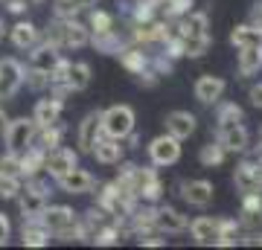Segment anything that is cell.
I'll return each mask as SVG.
<instances>
[{
  "label": "cell",
  "mask_w": 262,
  "mask_h": 250,
  "mask_svg": "<svg viewBox=\"0 0 262 250\" xmlns=\"http://www.w3.org/2000/svg\"><path fill=\"white\" fill-rule=\"evenodd\" d=\"M38 221L50 230V236H58V239H64V241H82L79 215H76L70 207H64V204H56V207L47 204V210L41 213Z\"/></svg>",
  "instance_id": "6da1fadb"
},
{
  "label": "cell",
  "mask_w": 262,
  "mask_h": 250,
  "mask_svg": "<svg viewBox=\"0 0 262 250\" xmlns=\"http://www.w3.org/2000/svg\"><path fill=\"white\" fill-rule=\"evenodd\" d=\"M47 198H50V186L41 180V177H29L27 180V189L20 186L18 192V207H20V215L24 221H38L41 213L47 210Z\"/></svg>",
  "instance_id": "7a4b0ae2"
},
{
  "label": "cell",
  "mask_w": 262,
  "mask_h": 250,
  "mask_svg": "<svg viewBox=\"0 0 262 250\" xmlns=\"http://www.w3.org/2000/svg\"><path fill=\"white\" fill-rule=\"evenodd\" d=\"M131 189H134L140 204H158L160 198H163V177H160V172L155 166H137L134 163Z\"/></svg>",
  "instance_id": "3957f363"
},
{
  "label": "cell",
  "mask_w": 262,
  "mask_h": 250,
  "mask_svg": "<svg viewBox=\"0 0 262 250\" xmlns=\"http://www.w3.org/2000/svg\"><path fill=\"white\" fill-rule=\"evenodd\" d=\"M35 120L32 117H18V120H6L3 125V143H6V151L12 154H20V151H27L32 146V140H35Z\"/></svg>",
  "instance_id": "277c9868"
},
{
  "label": "cell",
  "mask_w": 262,
  "mask_h": 250,
  "mask_svg": "<svg viewBox=\"0 0 262 250\" xmlns=\"http://www.w3.org/2000/svg\"><path fill=\"white\" fill-rule=\"evenodd\" d=\"M99 128H102L105 137L125 140L134 131V111L128 105H111L108 111L99 113Z\"/></svg>",
  "instance_id": "5b68a950"
},
{
  "label": "cell",
  "mask_w": 262,
  "mask_h": 250,
  "mask_svg": "<svg viewBox=\"0 0 262 250\" xmlns=\"http://www.w3.org/2000/svg\"><path fill=\"white\" fill-rule=\"evenodd\" d=\"M149 160L151 166L158 169H166V166H175L181 160V140L172 137V134H160V137H155L149 143Z\"/></svg>",
  "instance_id": "8992f818"
},
{
  "label": "cell",
  "mask_w": 262,
  "mask_h": 250,
  "mask_svg": "<svg viewBox=\"0 0 262 250\" xmlns=\"http://www.w3.org/2000/svg\"><path fill=\"white\" fill-rule=\"evenodd\" d=\"M189 227V218L181 210H175V207H155V230L163 233V236H178V233H187Z\"/></svg>",
  "instance_id": "52a82bcc"
},
{
  "label": "cell",
  "mask_w": 262,
  "mask_h": 250,
  "mask_svg": "<svg viewBox=\"0 0 262 250\" xmlns=\"http://www.w3.org/2000/svg\"><path fill=\"white\" fill-rule=\"evenodd\" d=\"M56 184H58V189L67 192V195H88V192L96 189V177L91 175L88 169L73 166L70 172H64L61 177H56Z\"/></svg>",
  "instance_id": "ba28073f"
},
{
  "label": "cell",
  "mask_w": 262,
  "mask_h": 250,
  "mask_svg": "<svg viewBox=\"0 0 262 250\" xmlns=\"http://www.w3.org/2000/svg\"><path fill=\"white\" fill-rule=\"evenodd\" d=\"M24 84V64L18 58H0V99H12Z\"/></svg>",
  "instance_id": "9c48e42d"
},
{
  "label": "cell",
  "mask_w": 262,
  "mask_h": 250,
  "mask_svg": "<svg viewBox=\"0 0 262 250\" xmlns=\"http://www.w3.org/2000/svg\"><path fill=\"white\" fill-rule=\"evenodd\" d=\"M73 166H79V151H73V148H67V146L53 148V151H47V157H44V172L50 177H61Z\"/></svg>",
  "instance_id": "30bf717a"
},
{
  "label": "cell",
  "mask_w": 262,
  "mask_h": 250,
  "mask_svg": "<svg viewBox=\"0 0 262 250\" xmlns=\"http://www.w3.org/2000/svg\"><path fill=\"white\" fill-rule=\"evenodd\" d=\"M91 154H94L96 163H102V166H117V163H122L125 146H122V140L99 134V137L94 140V146H91Z\"/></svg>",
  "instance_id": "8fae6325"
},
{
  "label": "cell",
  "mask_w": 262,
  "mask_h": 250,
  "mask_svg": "<svg viewBox=\"0 0 262 250\" xmlns=\"http://www.w3.org/2000/svg\"><path fill=\"white\" fill-rule=\"evenodd\" d=\"M213 184L210 180H204V177H198V180H184L181 184V198L187 201L189 207H198V210H204V207L213 204Z\"/></svg>",
  "instance_id": "7c38bea8"
},
{
  "label": "cell",
  "mask_w": 262,
  "mask_h": 250,
  "mask_svg": "<svg viewBox=\"0 0 262 250\" xmlns=\"http://www.w3.org/2000/svg\"><path fill=\"white\" fill-rule=\"evenodd\" d=\"M61 61V53H58L56 44H50V41H41V44L32 47V53H29V67L32 70H41V73H53L56 64Z\"/></svg>",
  "instance_id": "4fadbf2b"
},
{
  "label": "cell",
  "mask_w": 262,
  "mask_h": 250,
  "mask_svg": "<svg viewBox=\"0 0 262 250\" xmlns=\"http://www.w3.org/2000/svg\"><path fill=\"white\" fill-rule=\"evenodd\" d=\"M227 82L222 79V76H213V73H204L201 79L195 82V87H192V93H195V99L201 105H215L219 99H222V93H225Z\"/></svg>",
  "instance_id": "5bb4252c"
},
{
  "label": "cell",
  "mask_w": 262,
  "mask_h": 250,
  "mask_svg": "<svg viewBox=\"0 0 262 250\" xmlns=\"http://www.w3.org/2000/svg\"><path fill=\"white\" fill-rule=\"evenodd\" d=\"M219 143H222V148H225L227 154H245L251 148V134L239 122V125H230V128L219 131Z\"/></svg>",
  "instance_id": "9a60e30c"
},
{
  "label": "cell",
  "mask_w": 262,
  "mask_h": 250,
  "mask_svg": "<svg viewBox=\"0 0 262 250\" xmlns=\"http://www.w3.org/2000/svg\"><path fill=\"white\" fill-rule=\"evenodd\" d=\"M99 113H102V111L84 113V120L79 122V128H76V146H79V151H82V154H91L94 140L102 134V128H99Z\"/></svg>",
  "instance_id": "2e32d148"
},
{
  "label": "cell",
  "mask_w": 262,
  "mask_h": 250,
  "mask_svg": "<svg viewBox=\"0 0 262 250\" xmlns=\"http://www.w3.org/2000/svg\"><path fill=\"white\" fill-rule=\"evenodd\" d=\"M187 230L192 233L195 244H201V247H210V244H213V247H215V236H219V218L198 215V218H192V221H189Z\"/></svg>",
  "instance_id": "e0dca14e"
},
{
  "label": "cell",
  "mask_w": 262,
  "mask_h": 250,
  "mask_svg": "<svg viewBox=\"0 0 262 250\" xmlns=\"http://www.w3.org/2000/svg\"><path fill=\"white\" fill-rule=\"evenodd\" d=\"M195 128H198L195 113H189V111H169L166 113V131L172 134V137L187 140V137L195 134Z\"/></svg>",
  "instance_id": "ac0fdd59"
},
{
  "label": "cell",
  "mask_w": 262,
  "mask_h": 250,
  "mask_svg": "<svg viewBox=\"0 0 262 250\" xmlns=\"http://www.w3.org/2000/svg\"><path fill=\"white\" fill-rule=\"evenodd\" d=\"M233 186L239 195H248V192H262L259 186V177H256V163L253 160H242L233 172Z\"/></svg>",
  "instance_id": "d6986e66"
},
{
  "label": "cell",
  "mask_w": 262,
  "mask_h": 250,
  "mask_svg": "<svg viewBox=\"0 0 262 250\" xmlns=\"http://www.w3.org/2000/svg\"><path fill=\"white\" fill-rule=\"evenodd\" d=\"M61 108H64V102H61V99H56V96H44V99H38V102H35L32 120H35L38 128L53 125V122H58V117H61Z\"/></svg>",
  "instance_id": "ffe728a7"
},
{
  "label": "cell",
  "mask_w": 262,
  "mask_h": 250,
  "mask_svg": "<svg viewBox=\"0 0 262 250\" xmlns=\"http://www.w3.org/2000/svg\"><path fill=\"white\" fill-rule=\"evenodd\" d=\"M9 38H12V44L18 47V50H32V47L38 44L41 32H38L35 24H29V20H18V24L9 29Z\"/></svg>",
  "instance_id": "44dd1931"
},
{
  "label": "cell",
  "mask_w": 262,
  "mask_h": 250,
  "mask_svg": "<svg viewBox=\"0 0 262 250\" xmlns=\"http://www.w3.org/2000/svg\"><path fill=\"white\" fill-rule=\"evenodd\" d=\"M64 84L70 90H84L91 84V64L88 61H67V70H64Z\"/></svg>",
  "instance_id": "7402d4cb"
},
{
  "label": "cell",
  "mask_w": 262,
  "mask_h": 250,
  "mask_svg": "<svg viewBox=\"0 0 262 250\" xmlns=\"http://www.w3.org/2000/svg\"><path fill=\"white\" fill-rule=\"evenodd\" d=\"M236 67H239V76H256L262 70V47H242L239 50V58H236Z\"/></svg>",
  "instance_id": "603a6c76"
},
{
  "label": "cell",
  "mask_w": 262,
  "mask_h": 250,
  "mask_svg": "<svg viewBox=\"0 0 262 250\" xmlns=\"http://www.w3.org/2000/svg\"><path fill=\"white\" fill-rule=\"evenodd\" d=\"M44 157L47 151H41L38 146H29L27 151H20V177H35L44 172Z\"/></svg>",
  "instance_id": "cb8c5ba5"
},
{
  "label": "cell",
  "mask_w": 262,
  "mask_h": 250,
  "mask_svg": "<svg viewBox=\"0 0 262 250\" xmlns=\"http://www.w3.org/2000/svg\"><path fill=\"white\" fill-rule=\"evenodd\" d=\"M215 105H219V111H215V131H225V128H230V125L245 122V111L236 102H222V99H219Z\"/></svg>",
  "instance_id": "d4e9b609"
},
{
  "label": "cell",
  "mask_w": 262,
  "mask_h": 250,
  "mask_svg": "<svg viewBox=\"0 0 262 250\" xmlns=\"http://www.w3.org/2000/svg\"><path fill=\"white\" fill-rule=\"evenodd\" d=\"M20 241H24V247H47L50 244V230L41 221H24Z\"/></svg>",
  "instance_id": "484cf974"
},
{
  "label": "cell",
  "mask_w": 262,
  "mask_h": 250,
  "mask_svg": "<svg viewBox=\"0 0 262 250\" xmlns=\"http://www.w3.org/2000/svg\"><path fill=\"white\" fill-rule=\"evenodd\" d=\"M61 140H64V128L53 122V125H44V128L35 131V140H32V146H38L41 151H53V148L61 146Z\"/></svg>",
  "instance_id": "4316f807"
},
{
  "label": "cell",
  "mask_w": 262,
  "mask_h": 250,
  "mask_svg": "<svg viewBox=\"0 0 262 250\" xmlns=\"http://www.w3.org/2000/svg\"><path fill=\"white\" fill-rule=\"evenodd\" d=\"M242 241V227L233 218H219V236H215V247H236Z\"/></svg>",
  "instance_id": "83f0119b"
},
{
  "label": "cell",
  "mask_w": 262,
  "mask_h": 250,
  "mask_svg": "<svg viewBox=\"0 0 262 250\" xmlns=\"http://www.w3.org/2000/svg\"><path fill=\"white\" fill-rule=\"evenodd\" d=\"M230 44L236 50H242V47H262V32L251 24H239V27L230 29Z\"/></svg>",
  "instance_id": "f1b7e54d"
},
{
  "label": "cell",
  "mask_w": 262,
  "mask_h": 250,
  "mask_svg": "<svg viewBox=\"0 0 262 250\" xmlns=\"http://www.w3.org/2000/svg\"><path fill=\"white\" fill-rule=\"evenodd\" d=\"M91 44L99 50V53H108V56H117V50L125 44V38L117 32V29H105V32H91Z\"/></svg>",
  "instance_id": "f546056e"
},
{
  "label": "cell",
  "mask_w": 262,
  "mask_h": 250,
  "mask_svg": "<svg viewBox=\"0 0 262 250\" xmlns=\"http://www.w3.org/2000/svg\"><path fill=\"white\" fill-rule=\"evenodd\" d=\"M227 157V151L222 148V143L215 140V143H207V146H201V151H198V160H201V166L207 169H215V166H222Z\"/></svg>",
  "instance_id": "4dcf8cb0"
},
{
  "label": "cell",
  "mask_w": 262,
  "mask_h": 250,
  "mask_svg": "<svg viewBox=\"0 0 262 250\" xmlns=\"http://www.w3.org/2000/svg\"><path fill=\"white\" fill-rule=\"evenodd\" d=\"M88 29L91 32H105V29H114V15L102 9H94L88 15Z\"/></svg>",
  "instance_id": "1f68e13d"
},
{
  "label": "cell",
  "mask_w": 262,
  "mask_h": 250,
  "mask_svg": "<svg viewBox=\"0 0 262 250\" xmlns=\"http://www.w3.org/2000/svg\"><path fill=\"white\" fill-rule=\"evenodd\" d=\"M24 82H27V87L32 93H41V90H50V76L41 73V70H32L29 67L27 73H24Z\"/></svg>",
  "instance_id": "d6a6232c"
},
{
  "label": "cell",
  "mask_w": 262,
  "mask_h": 250,
  "mask_svg": "<svg viewBox=\"0 0 262 250\" xmlns=\"http://www.w3.org/2000/svg\"><path fill=\"white\" fill-rule=\"evenodd\" d=\"M0 175L20 177V154H12V151H6V154L0 157ZM20 180H24V177H20Z\"/></svg>",
  "instance_id": "836d02e7"
},
{
  "label": "cell",
  "mask_w": 262,
  "mask_h": 250,
  "mask_svg": "<svg viewBox=\"0 0 262 250\" xmlns=\"http://www.w3.org/2000/svg\"><path fill=\"white\" fill-rule=\"evenodd\" d=\"M18 192H20V177L0 175V198L12 201V198H18Z\"/></svg>",
  "instance_id": "e575fe53"
},
{
  "label": "cell",
  "mask_w": 262,
  "mask_h": 250,
  "mask_svg": "<svg viewBox=\"0 0 262 250\" xmlns=\"http://www.w3.org/2000/svg\"><path fill=\"white\" fill-rule=\"evenodd\" d=\"M242 244H251V247H262V230L242 233Z\"/></svg>",
  "instance_id": "d590c367"
},
{
  "label": "cell",
  "mask_w": 262,
  "mask_h": 250,
  "mask_svg": "<svg viewBox=\"0 0 262 250\" xmlns=\"http://www.w3.org/2000/svg\"><path fill=\"white\" fill-rule=\"evenodd\" d=\"M9 236H12V224H9V218H6V215L0 213V247L9 241Z\"/></svg>",
  "instance_id": "8d00e7d4"
},
{
  "label": "cell",
  "mask_w": 262,
  "mask_h": 250,
  "mask_svg": "<svg viewBox=\"0 0 262 250\" xmlns=\"http://www.w3.org/2000/svg\"><path fill=\"white\" fill-rule=\"evenodd\" d=\"M248 24L251 27H256L262 32V0L259 3H253V9H251V18H248Z\"/></svg>",
  "instance_id": "74e56055"
},
{
  "label": "cell",
  "mask_w": 262,
  "mask_h": 250,
  "mask_svg": "<svg viewBox=\"0 0 262 250\" xmlns=\"http://www.w3.org/2000/svg\"><path fill=\"white\" fill-rule=\"evenodd\" d=\"M248 96H251L253 108H262V82H259V84H253V87H251V93H248Z\"/></svg>",
  "instance_id": "f35d334b"
},
{
  "label": "cell",
  "mask_w": 262,
  "mask_h": 250,
  "mask_svg": "<svg viewBox=\"0 0 262 250\" xmlns=\"http://www.w3.org/2000/svg\"><path fill=\"white\" fill-rule=\"evenodd\" d=\"M251 160H259V163H262V137H259V143L251 148Z\"/></svg>",
  "instance_id": "ab89813d"
},
{
  "label": "cell",
  "mask_w": 262,
  "mask_h": 250,
  "mask_svg": "<svg viewBox=\"0 0 262 250\" xmlns=\"http://www.w3.org/2000/svg\"><path fill=\"white\" fill-rule=\"evenodd\" d=\"M76 6H79V9H91V6H96V3H99V0H73Z\"/></svg>",
  "instance_id": "60d3db41"
},
{
  "label": "cell",
  "mask_w": 262,
  "mask_h": 250,
  "mask_svg": "<svg viewBox=\"0 0 262 250\" xmlns=\"http://www.w3.org/2000/svg\"><path fill=\"white\" fill-rule=\"evenodd\" d=\"M3 125H6V111L0 108V134H3Z\"/></svg>",
  "instance_id": "b9f144b4"
},
{
  "label": "cell",
  "mask_w": 262,
  "mask_h": 250,
  "mask_svg": "<svg viewBox=\"0 0 262 250\" xmlns=\"http://www.w3.org/2000/svg\"><path fill=\"white\" fill-rule=\"evenodd\" d=\"M3 35H6V27H3V20H0V41H3Z\"/></svg>",
  "instance_id": "7bdbcfd3"
}]
</instances>
